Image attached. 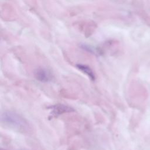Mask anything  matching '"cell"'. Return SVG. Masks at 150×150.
<instances>
[{"mask_svg":"<svg viewBox=\"0 0 150 150\" xmlns=\"http://www.w3.org/2000/svg\"><path fill=\"white\" fill-rule=\"evenodd\" d=\"M2 120L7 124L18 129L26 130L29 126L27 121L19 115L12 112H5L2 117Z\"/></svg>","mask_w":150,"mask_h":150,"instance_id":"obj_1","label":"cell"},{"mask_svg":"<svg viewBox=\"0 0 150 150\" xmlns=\"http://www.w3.org/2000/svg\"><path fill=\"white\" fill-rule=\"evenodd\" d=\"M73 111V109L67 105L63 104H56L50 107V114L52 116L57 117L66 112H70Z\"/></svg>","mask_w":150,"mask_h":150,"instance_id":"obj_2","label":"cell"},{"mask_svg":"<svg viewBox=\"0 0 150 150\" xmlns=\"http://www.w3.org/2000/svg\"><path fill=\"white\" fill-rule=\"evenodd\" d=\"M36 79L42 82H47L51 80L52 75L49 71L44 69H39L35 73Z\"/></svg>","mask_w":150,"mask_h":150,"instance_id":"obj_3","label":"cell"},{"mask_svg":"<svg viewBox=\"0 0 150 150\" xmlns=\"http://www.w3.org/2000/svg\"><path fill=\"white\" fill-rule=\"evenodd\" d=\"M76 67L81 72H83L86 76H87L91 80H95L94 73L90 67H88L87 65L82 64H76Z\"/></svg>","mask_w":150,"mask_h":150,"instance_id":"obj_4","label":"cell"}]
</instances>
